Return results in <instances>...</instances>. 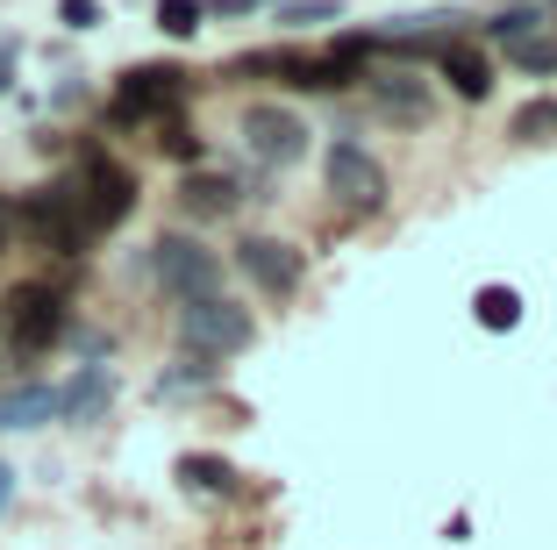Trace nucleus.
<instances>
[{
	"mask_svg": "<svg viewBox=\"0 0 557 550\" xmlns=\"http://www.w3.org/2000/svg\"><path fill=\"white\" fill-rule=\"evenodd\" d=\"M180 486L200 493V501H230V493H236V465H230V457H214V451H186L180 457Z\"/></svg>",
	"mask_w": 557,
	"mask_h": 550,
	"instance_id": "f8f14e48",
	"label": "nucleus"
},
{
	"mask_svg": "<svg viewBox=\"0 0 557 550\" xmlns=\"http://www.w3.org/2000/svg\"><path fill=\"white\" fill-rule=\"evenodd\" d=\"M278 8V22H286V29H308V22H336V8H329V0H272Z\"/></svg>",
	"mask_w": 557,
	"mask_h": 550,
	"instance_id": "5701e85b",
	"label": "nucleus"
},
{
	"mask_svg": "<svg viewBox=\"0 0 557 550\" xmlns=\"http://www.w3.org/2000/svg\"><path fill=\"white\" fill-rule=\"evenodd\" d=\"M472 315H479V329H515V322H522V293H515V286H479Z\"/></svg>",
	"mask_w": 557,
	"mask_h": 550,
	"instance_id": "f3484780",
	"label": "nucleus"
},
{
	"mask_svg": "<svg viewBox=\"0 0 557 550\" xmlns=\"http://www.w3.org/2000/svg\"><path fill=\"white\" fill-rule=\"evenodd\" d=\"M58 415V387H15L0 393V429H36V421Z\"/></svg>",
	"mask_w": 557,
	"mask_h": 550,
	"instance_id": "4468645a",
	"label": "nucleus"
},
{
	"mask_svg": "<svg viewBox=\"0 0 557 550\" xmlns=\"http://www.w3.org/2000/svg\"><path fill=\"white\" fill-rule=\"evenodd\" d=\"M150 144H158V150H164V158H180V164H200V136H194V130H186L180 114H164L158 130H150Z\"/></svg>",
	"mask_w": 557,
	"mask_h": 550,
	"instance_id": "a211bd4d",
	"label": "nucleus"
},
{
	"mask_svg": "<svg viewBox=\"0 0 557 550\" xmlns=\"http://www.w3.org/2000/svg\"><path fill=\"white\" fill-rule=\"evenodd\" d=\"M108 401H115V372H108V365H79V372L58 387V415L79 421V429H86V421H94Z\"/></svg>",
	"mask_w": 557,
	"mask_h": 550,
	"instance_id": "9b49d317",
	"label": "nucleus"
},
{
	"mask_svg": "<svg viewBox=\"0 0 557 550\" xmlns=\"http://www.w3.org/2000/svg\"><path fill=\"white\" fill-rule=\"evenodd\" d=\"M58 15H65V29H94V22H100V8H94V0H65Z\"/></svg>",
	"mask_w": 557,
	"mask_h": 550,
	"instance_id": "b1692460",
	"label": "nucleus"
},
{
	"mask_svg": "<svg viewBox=\"0 0 557 550\" xmlns=\"http://www.w3.org/2000/svg\"><path fill=\"white\" fill-rule=\"evenodd\" d=\"M244 144L258 164H300L308 158V122L278 100H258V108H244Z\"/></svg>",
	"mask_w": 557,
	"mask_h": 550,
	"instance_id": "423d86ee",
	"label": "nucleus"
},
{
	"mask_svg": "<svg viewBox=\"0 0 557 550\" xmlns=\"http://www.w3.org/2000/svg\"><path fill=\"white\" fill-rule=\"evenodd\" d=\"M22 229H29L44 250H65V258H79L86 243H94V222L72 208L65 186H50V194H29V200H22Z\"/></svg>",
	"mask_w": 557,
	"mask_h": 550,
	"instance_id": "0eeeda50",
	"label": "nucleus"
},
{
	"mask_svg": "<svg viewBox=\"0 0 557 550\" xmlns=\"http://www.w3.org/2000/svg\"><path fill=\"white\" fill-rule=\"evenodd\" d=\"M180 200H186L194 215H230V208H236L244 194H236V179H230V172H186Z\"/></svg>",
	"mask_w": 557,
	"mask_h": 550,
	"instance_id": "2eb2a0df",
	"label": "nucleus"
},
{
	"mask_svg": "<svg viewBox=\"0 0 557 550\" xmlns=\"http://www.w3.org/2000/svg\"><path fill=\"white\" fill-rule=\"evenodd\" d=\"M508 136L515 144H557V94H536L508 114Z\"/></svg>",
	"mask_w": 557,
	"mask_h": 550,
	"instance_id": "dca6fc26",
	"label": "nucleus"
},
{
	"mask_svg": "<svg viewBox=\"0 0 557 550\" xmlns=\"http://www.w3.org/2000/svg\"><path fill=\"white\" fill-rule=\"evenodd\" d=\"M236 265H244V279L258 293H272V301H294L300 279H308V258H300L294 243H278V236H244L236 243Z\"/></svg>",
	"mask_w": 557,
	"mask_h": 550,
	"instance_id": "1a4fd4ad",
	"label": "nucleus"
},
{
	"mask_svg": "<svg viewBox=\"0 0 557 550\" xmlns=\"http://www.w3.org/2000/svg\"><path fill=\"white\" fill-rule=\"evenodd\" d=\"M0 329H8V343H15L22 357H44L50 343L65 337V301H58L44 279H22V286H8V301H0Z\"/></svg>",
	"mask_w": 557,
	"mask_h": 550,
	"instance_id": "20e7f679",
	"label": "nucleus"
},
{
	"mask_svg": "<svg viewBox=\"0 0 557 550\" xmlns=\"http://www.w3.org/2000/svg\"><path fill=\"white\" fill-rule=\"evenodd\" d=\"M15 58H22V44H15V36H0V94L15 86Z\"/></svg>",
	"mask_w": 557,
	"mask_h": 550,
	"instance_id": "393cba45",
	"label": "nucleus"
},
{
	"mask_svg": "<svg viewBox=\"0 0 557 550\" xmlns=\"http://www.w3.org/2000/svg\"><path fill=\"white\" fill-rule=\"evenodd\" d=\"M508 65L515 72H557V36H522V44H508Z\"/></svg>",
	"mask_w": 557,
	"mask_h": 550,
	"instance_id": "6ab92c4d",
	"label": "nucleus"
},
{
	"mask_svg": "<svg viewBox=\"0 0 557 550\" xmlns=\"http://www.w3.org/2000/svg\"><path fill=\"white\" fill-rule=\"evenodd\" d=\"M200 22H208V8H200V0H158V29L164 36H200Z\"/></svg>",
	"mask_w": 557,
	"mask_h": 550,
	"instance_id": "aec40b11",
	"label": "nucleus"
},
{
	"mask_svg": "<svg viewBox=\"0 0 557 550\" xmlns=\"http://www.w3.org/2000/svg\"><path fill=\"white\" fill-rule=\"evenodd\" d=\"M372 94H379V114H386V122H400V130H422L429 114H436V86H429V80H414L408 65L379 72V80H372Z\"/></svg>",
	"mask_w": 557,
	"mask_h": 550,
	"instance_id": "9d476101",
	"label": "nucleus"
},
{
	"mask_svg": "<svg viewBox=\"0 0 557 550\" xmlns=\"http://www.w3.org/2000/svg\"><path fill=\"white\" fill-rule=\"evenodd\" d=\"M180 100H186V72L180 65H136V72H122L108 114H115V122H150V130H158Z\"/></svg>",
	"mask_w": 557,
	"mask_h": 550,
	"instance_id": "39448f33",
	"label": "nucleus"
},
{
	"mask_svg": "<svg viewBox=\"0 0 557 550\" xmlns=\"http://www.w3.org/2000/svg\"><path fill=\"white\" fill-rule=\"evenodd\" d=\"M150 279L186 308V301L222 293V258H214L200 236H158V243H150Z\"/></svg>",
	"mask_w": 557,
	"mask_h": 550,
	"instance_id": "7ed1b4c3",
	"label": "nucleus"
},
{
	"mask_svg": "<svg viewBox=\"0 0 557 550\" xmlns=\"http://www.w3.org/2000/svg\"><path fill=\"white\" fill-rule=\"evenodd\" d=\"M322 179H329V194L344 200L350 215H372L379 200H386V164H379L364 144H336L329 164H322Z\"/></svg>",
	"mask_w": 557,
	"mask_h": 550,
	"instance_id": "6e6552de",
	"label": "nucleus"
},
{
	"mask_svg": "<svg viewBox=\"0 0 557 550\" xmlns=\"http://www.w3.org/2000/svg\"><path fill=\"white\" fill-rule=\"evenodd\" d=\"M0 250H8V215H0Z\"/></svg>",
	"mask_w": 557,
	"mask_h": 550,
	"instance_id": "bb28decb",
	"label": "nucleus"
},
{
	"mask_svg": "<svg viewBox=\"0 0 557 550\" xmlns=\"http://www.w3.org/2000/svg\"><path fill=\"white\" fill-rule=\"evenodd\" d=\"M8 501H15V472L0 465V515H8Z\"/></svg>",
	"mask_w": 557,
	"mask_h": 550,
	"instance_id": "a878e982",
	"label": "nucleus"
},
{
	"mask_svg": "<svg viewBox=\"0 0 557 550\" xmlns=\"http://www.w3.org/2000/svg\"><path fill=\"white\" fill-rule=\"evenodd\" d=\"M65 194H72V208H79L86 222H94V236H100V229H122L136 215V172L122 158H108V150H86V158L72 164Z\"/></svg>",
	"mask_w": 557,
	"mask_h": 550,
	"instance_id": "f257e3e1",
	"label": "nucleus"
},
{
	"mask_svg": "<svg viewBox=\"0 0 557 550\" xmlns=\"http://www.w3.org/2000/svg\"><path fill=\"white\" fill-rule=\"evenodd\" d=\"M208 379H214V365L186 351V365H180V372H164V379H158V393H194V387H208Z\"/></svg>",
	"mask_w": 557,
	"mask_h": 550,
	"instance_id": "4be33fe9",
	"label": "nucleus"
},
{
	"mask_svg": "<svg viewBox=\"0 0 557 550\" xmlns=\"http://www.w3.org/2000/svg\"><path fill=\"white\" fill-rule=\"evenodd\" d=\"M486 36H493V44H522V36H536V8H508V15H493Z\"/></svg>",
	"mask_w": 557,
	"mask_h": 550,
	"instance_id": "412c9836",
	"label": "nucleus"
},
{
	"mask_svg": "<svg viewBox=\"0 0 557 550\" xmlns=\"http://www.w3.org/2000/svg\"><path fill=\"white\" fill-rule=\"evenodd\" d=\"M180 343L194 357H208V365H222V357H244L258 343V322H250V308H236L230 293H208V301L180 308Z\"/></svg>",
	"mask_w": 557,
	"mask_h": 550,
	"instance_id": "f03ea898",
	"label": "nucleus"
},
{
	"mask_svg": "<svg viewBox=\"0 0 557 550\" xmlns=\"http://www.w3.org/2000/svg\"><path fill=\"white\" fill-rule=\"evenodd\" d=\"M436 72L450 80V94H458V100H486V94H493V65L479 58L472 44H450V50L436 58Z\"/></svg>",
	"mask_w": 557,
	"mask_h": 550,
	"instance_id": "ddd939ff",
	"label": "nucleus"
}]
</instances>
